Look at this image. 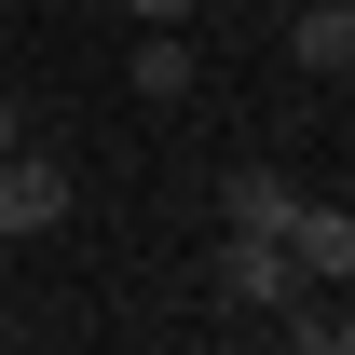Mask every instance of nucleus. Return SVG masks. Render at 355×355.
Instances as JSON below:
<instances>
[{
	"label": "nucleus",
	"mask_w": 355,
	"mask_h": 355,
	"mask_svg": "<svg viewBox=\"0 0 355 355\" xmlns=\"http://www.w3.org/2000/svg\"><path fill=\"white\" fill-rule=\"evenodd\" d=\"M205 287H219L232 314H287V301H301V260H287V232H219Z\"/></svg>",
	"instance_id": "nucleus-1"
},
{
	"label": "nucleus",
	"mask_w": 355,
	"mask_h": 355,
	"mask_svg": "<svg viewBox=\"0 0 355 355\" xmlns=\"http://www.w3.org/2000/svg\"><path fill=\"white\" fill-rule=\"evenodd\" d=\"M69 219V164L55 150H0V246H42Z\"/></svg>",
	"instance_id": "nucleus-2"
},
{
	"label": "nucleus",
	"mask_w": 355,
	"mask_h": 355,
	"mask_svg": "<svg viewBox=\"0 0 355 355\" xmlns=\"http://www.w3.org/2000/svg\"><path fill=\"white\" fill-rule=\"evenodd\" d=\"M287 69L342 83V69H355V0H301V14H287Z\"/></svg>",
	"instance_id": "nucleus-3"
},
{
	"label": "nucleus",
	"mask_w": 355,
	"mask_h": 355,
	"mask_svg": "<svg viewBox=\"0 0 355 355\" xmlns=\"http://www.w3.org/2000/svg\"><path fill=\"white\" fill-rule=\"evenodd\" d=\"M219 219H232V232H287V219H301L287 164H232V178H219Z\"/></svg>",
	"instance_id": "nucleus-4"
},
{
	"label": "nucleus",
	"mask_w": 355,
	"mask_h": 355,
	"mask_svg": "<svg viewBox=\"0 0 355 355\" xmlns=\"http://www.w3.org/2000/svg\"><path fill=\"white\" fill-rule=\"evenodd\" d=\"M123 83L150 96V110H178V96H191V42H178V28H150V42L123 55Z\"/></svg>",
	"instance_id": "nucleus-5"
},
{
	"label": "nucleus",
	"mask_w": 355,
	"mask_h": 355,
	"mask_svg": "<svg viewBox=\"0 0 355 355\" xmlns=\"http://www.w3.org/2000/svg\"><path fill=\"white\" fill-rule=\"evenodd\" d=\"M287 260L301 273H355V219L342 205H301V219H287Z\"/></svg>",
	"instance_id": "nucleus-6"
},
{
	"label": "nucleus",
	"mask_w": 355,
	"mask_h": 355,
	"mask_svg": "<svg viewBox=\"0 0 355 355\" xmlns=\"http://www.w3.org/2000/svg\"><path fill=\"white\" fill-rule=\"evenodd\" d=\"M123 14H137V28H178V14H191V0H123Z\"/></svg>",
	"instance_id": "nucleus-7"
},
{
	"label": "nucleus",
	"mask_w": 355,
	"mask_h": 355,
	"mask_svg": "<svg viewBox=\"0 0 355 355\" xmlns=\"http://www.w3.org/2000/svg\"><path fill=\"white\" fill-rule=\"evenodd\" d=\"M0 150H28V110H14V96H0Z\"/></svg>",
	"instance_id": "nucleus-8"
},
{
	"label": "nucleus",
	"mask_w": 355,
	"mask_h": 355,
	"mask_svg": "<svg viewBox=\"0 0 355 355\" xmlns=\"http://www.w3.org/2000/svg\"><path fill=\"white\" fill-rule=\"evenodd\" d=\"M287 355H301V342H287Z\"/></svg>",
	"instance_id": "nucleus-9"
}]
</instances>
